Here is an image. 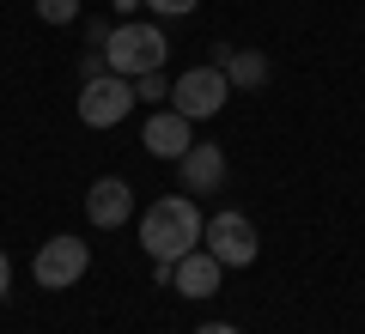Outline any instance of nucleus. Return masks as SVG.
Returning <instances> with one entry per match:
<instances>
[{
    "mask_svg": "<svg viewBox=\"0 0 365 334\" xmlns=\"http://www.w3.org/2000/svg\"><path fill=\"white\" fill-rule=\"evenodd\" d=\"M201 244H207V256L220 261V268H250L256 261V225H250L244 213H213L207 225H201Z\"/></svg>",
    "mask_w": 365,
    "mask_h": 334,
    "instance_id": "39448f33",
    "label": "nucleus"
},
{
    "mask_svg": "<svg viewBox=\"0 0 365 334\" xmlns=\"http://www.w3.org/2000/svg\"><path fill=\"white\" fill-rule=\"evenodd\" d=\"M140 140H146V152H153V158H170V165H177V158L195 146V134H189V116H177V110H158V116L140 128Z\"/></svg>",
    "mask_w": 365,
    "mask_h": 334,
    "instance_id": "1a4fd4ad",
    "label": "nucleus"
},
{
    "mask_svg": "<svg viewBox=\"0 0 365 334\" xmlns=\"http://www.w3.org/2000/svg\"><path fill=\"white\" fill-rule=\"evenodd\" d=\"M128 110H134V79H122V73L86 79V91H79V122L86 128H116Z\"/></svg>",
    "mask_w": 365,
    "mask_h": 334,
    "instance_id": "423d86ee",
    "label": "nucleus"
},
{
    "mask_svg": "<svg viewBox=\"0 0 365 334\" xmlns=\"http://www.w3.org/2000/svg\"><path fill=\"white\" fill-rule=\"evenodd\" d=\"M177 170H182V189H189V194H213L225 182V152L213 140H195L189 152L177 158Z\"/></svg>",
    "mask_w": 365,
    "mask_h": 334,
    "instance_id": "6e6552de",
    "label": "nucleus"
},
{
    "mask_svg": "<svg viewBox=\"0 0 365 334\" xmlns=\"http://www.w3.org/2000/svg\"><path fill=\"white\" fill-rule=\"evenodd\" d=\"M86 268H91L86 237H49V244L37 249V261H31V273H37L43 292H67V286H79Z\"/></svg>",
    "mask_w": 365,
    "mask_h": 334,
    "instance_id": "20e7f679",
    "label": "nucleus"
},
{
    "mask_svg": "<svg viewBox=\"0 0 365 334\" xmlns=\"http://www.w3.org/2000/svg\"><path fill=\"white\" fill-rule=\"evenodd\" d=\"M37 19H43V25H73L79 0H37Z\"/></svg>",
    "mask_w": 365,
    "mask_h": 334,
    "instance_id": "f8f14e48",
    "label": "nucleus"
},
{
    "mask_svg": "<svg viewBox=\"0 0 365 334\" xmlns=\"http://www.w3.org/2000/svg\"><path fill=\"white\" fill-rule=\"evenodd\" d=\"M6 286H13V261H6V249H0V298H6Z\"/></svg>",
    "mask_w": 365,
    "mask_h": 334,
    "instance_id": "dca6fc26",
    "label": "nucleus"
},
{
    "mask_svg": "<svg viewBox=\"0 0 365 334\" xmlns=\"http://www.w3.org/2000/svg\"><path fill=\"white\" fill-rule=\"evenodd\" d=\"M134 6H146V0H116V13H134Z\"/></svg>",
    "mask_w": 365,
    "mask_h": 334,
    "instance_id": "a211bd4d",
    "label": "nucleus"
},
{
    "mask_svg": "<svg viewBox=\"0 0 365 334\" xmlns=\"http://www.w3.org/2000/svg\"><path fill=\"white\" fill-rule=\"evenodd\" d=\"M225 98H232V79L220 73V67H189V73L170 85V110L189 122H207L225 110Z\"/></svg>",
    "mask_w": 365,
    "mask_h": 334,
    "instance_id": "7ed1b4c3",
    "label": "nucleus"
},
{
    "mask_svg": "<svg viewBox=\"0 0 365 334\" xmlns=\"http://www.w3.org/2000/svg\"><path fill=\"white\" fill-rule=\"evenodd\" d=\"M86 213H91L98 231H116V225H128V213H134V189H128L122 177L91 182V189H86Z\"/></svg>",
    "mask_w": 365,
    "mask_h": 334,
    "instance_id": "0eeeda50",
    "label": "nucleus"
},
{
    "mask_svg": "<svg viewBox=\"0 0 365 334\" xmlns=\"http://www.w3.org/2000/svg\"><path fill=\"white\" fill-rule=\"evenodd\" d=\"M195 334H237L232 322H207V328H195Z\"/></svg>",
    "mask_w": 365,
    "mask_h": 334,
    "instance_id": "f3484780",
    "label": "nucleus"
},
{
    "mask_svg": "<svg viewBox=\"0 0 365 334\" xmlns=\"http://www.w3.org/2000/svg\"><path fill=\"white\" fill-rule=\"evenodd\" d=\"M146 6H153L158 19H189V13L201 6V0H146Z\"/></svg>",
    "mask_w": 365,
    "mask_h": 334,
    "instance_id": "ddd939ff",
    "label": "nucleus"
},
{
    "mask_svg": "<svg viewBox=\"0 0 365 334\" xmlns=\"http://www.w3.org/2000/svg\"><path fill=\"white\" fill-rule=\"evenodd\" d=\"M134 98H170V91H165V67H158V73H140V79H134Z\"/></svg>",
    "mask_w": 365,
    "mask_h": 334,
    "instance_id": "4468645a",
    "label": "nucleus"
},
{
    "mask_svg": "<svg viewBox=\"0 0 365 334\" xmlns=\"http://www.w3.org/2000/svg\"><path fill=\"white\" fill-rule=\"evenodd\" d=\"M213 67H220L232 85H244V91L268 85V55L262 49H232V43H220V49H213Z\"/></svg>",
    "mask_w": 365,
    "mask_h": 334,
    "instance_id": "9b49d317",
    "label": "nucleus"
},
{
    "mask_svg": "<svg viewBox=\"0 0 365 334\" xmlns=\"http://www.w3.org/2000/svg\"><path fill=\"white\" fill-rule=\"evenodd\" d=\"M165 55H170V43H165V31H158V25H116V31H110V43H104L110 73H122V79L158 73Z\"/></svg>",
    "mask_w": 365,
    "mask_h": 334,
    "instance_id": "f03ea898",
    "label": "nucleus"
},
{
    "mask_svg": "<svg viewBox=\"0 0 365 334\" xmlns=\"http://www.w3.org/2000/svg\"><path fill=\"white\" fill-rule=\"evenodd\" d=\"M220 261L207 256V249H189V256H177V268H170V286H177L182 298H213L220 292Z\"/></svg>",
    "mask_w": 365,
    "mask_h": 334,
    "instance_id": "9d476101",
    "label": "nucleus"
},
{
    "mask_svg": "<svg viewBox=\"0 0 365 334\" xmlns=\"http://www.w3.org/2000/svg\"><path fill=\"white\" fill-rule=\"evenodd\" d=\"M79 73H86V79H104L110 61H104V55H86V61H79Z\"/></svg>",
    "mask_w": 365,
    "mask_h": 334,
    "instance_id": "2eb2a0df",
    "label": "nucleus"
},
{
    "mask_svg": "<svg viewBox=\"0 0 365 334\" xmlns=\"http://www.w3.org/2000/svg\"><path fill=\"white\" fill-rule=\"evenodd\" d=\"M201 225H207V219L195 213L189 194H165V201H153L140 213V244H146L153 261H177V256H189V249L201 244Z\"/></svg>",
    "mask_w": 365,
    "mask_h": 334,
    "instance_id": "f257e3e1",
    "label": "nucleus"
}]
</instances>
